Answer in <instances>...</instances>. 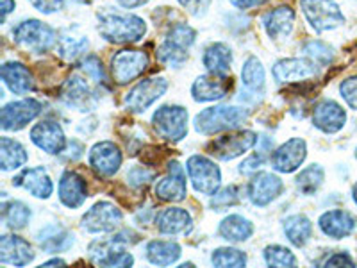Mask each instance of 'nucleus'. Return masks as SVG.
<instances>
[{
	"mask_svg": "<svg viewBox=\"0 0 357 268\" xmlns=\"http://www.w3.org/2000/svg\"><path fill=\"white\" fill-rule=\"evenodd\" d=\"M98 33L114 45L138 43L146 34V24L142 17L120 9L104 8L97 13Z\"/></svg>",
	"mask_w": 357,
	"mask_h": 268,
	"instance_id": "1",
	"label": "nucleus"
},
{
	"mask_svg": "<svg viewBox=\"0 0 357 268\" xmlns=\"http://www.w3.org/2000/svg\"><path fill=\"white\" fill-rule=\"evenodd\" d=\"M250 111L241 106H229V104H220V106L206 107L200 111L193 120V127L197 133L204 136H213L223 131H234L247 122Z\"/></svg>",
	"mask_w": 357,
	"mask_h": 268,
	"instance_id": "2",
	"label": "nucleus"
},
{
	"mask_svg": "<svg viewBox=\"0 0 357 268\" xmlns=\"http://www.w3.org/2000/svg\"><path fill=\"white\" fill-rule=\"evenodd\" d=\"M259 142L254 131H231V133L218 136L213 142L207 143L206 152L220 161H232V159L245 156L248 151H252Z\"/></svg>",
	"mask_w": 357,
	"mask_h": 268,
	"instance_id": "3",
	"label": "nucleus"
},
{
	"mask_svg": "<svg viewBox=\"0 0 357 268\" xmlns=\"http://www.w3.org/2000/svg\"><path fill=\"white\" fill-rule=\"evenodd\" d=\"M13 40L25 50L34 54L49 52L56 45V31L40 20H24L13 29Z\"/></svg>",
	"mask_w": 357,
	"mask_h": 268,
	"instance_id": "4",
	"label": "nucleus"
},
{
	"mask_svg": "<svg viewBox=\"0 0 357 268\" xmlns=\"http://www.w3.org/2000/svg\"><path fill=\"white\" fill-rule=\"evenodd\" d=\"M301 8L305 20L318 34L345 24V17L336 0H301Z\"/></svg>",
	"mask_w": 357,
	"mask_h": 268,
	"instance_id": "5",
	"label": "nucleus"
},
{
	"mask_svg": "<svg viewBox=\"0 0 357 268\" xmlns=\"http://www.w3.org/2000/svg\"><path fill=\"white\" fill-rule=\"evenodd\" d=\"M151 65L149 54L138 49H123L118 50L111 57V75L118 86L130 84L132 81L143 75Z\"/></svg>",
	"mask_w": 357,
	"mask_h": 268,
	"instance_id": "6",
	"label": "nucleus"
},
{
	"mask_svg": "<svg viewBox=\"0 0 357 268\" xmlns=\"http://www.w3.org/2000/svg\"><path fill=\"white\" fill-rule=\"evenodd\" d=\"M152 127L165 142H181L188 134V111L181 106H161L152 114Z\"/></svg>",
	"mask_w": 357,
	"mask_h": 268,
	"instance_id": "7",
	"label": "nucleus"
},
{
	"mask_svg": "<svg viewBox=\"0 0 357 268\" xmlns=\"http://www.w3.org/2000/svg\"><path fill=\"white\" fill-rule=\"evenodd\" d=\"M186 170L197 193L211 197L222 186V172L216 163L206 156H191L186 163Z\"/></svg>",
	"mask_w": 357,
	"mask_h": 268,
	"instance_id": "8",
	"label": "nucleus"
},
{
	"mask_svg": "<svg viewBox=\"0 0 357 268\" xmlns=\"http://www.w3.org/2000/svg\"><path fill=\"white\" fill-rule=\"evenodd\" d=\"M167 89L168 81L161 75L143 79L129 89V94L123 98V104L130 113H145L155 100L167 94Z\"/></svg>",
	"mask_w": 357,
	"mask_h": 268,
	"instance_id": "9",
	"label": "nucleus"
},
{
	"mask_svg": "<svg viewBox=\"0 0 357 268\" xmlns=\"http://www.w3.org/2000/svg\"><path fill=\"white\" fill-rule=\"evenodd\" d=\"M116 234L106 240H95L89 245L88 256L98 267H132L134 258Z\"/></svg>",
	"mask_w": 357,
	"mask_h": 268,
	"instance_id": "10",
	"label": "nucleus"
},
{
	"mask_svg": "<svg viewBox=\"0 0 357 268\" xmlns=\"http://www.w3.org/2000/svg\"><path fill=\"white\" fill-rule=\"evenodd\" d=\"M122 211L113 202L100 200L84 213L81 220V228L89 234H106L116 231L122 223Z\"/></svg>",
	"mask_w": 357,
	"mask_h": 268,
	"instance_id": "11",
	"label": "nucleus"
},
{
	"mask_svg": "<svg viewBox=\"0 0 357 268\" xmlns=\"http://www.w3.org/2000/svg\"><path fill=\"white\" fill-rule=\"evenodd\" d=\"M41 111H43V106L36 98L9 102L0 111V127L4 131H22L33 120H36Z\"/></svg>",
	"mask_w": 357,
	"mask_h": 268,
	"instance_id": "12",
	"label": "nucleus"
},
{
	"mask_svg": "<svg viewBox=\"0 0 357 268\" xmlns=\"http://www.w3.org/2000/svg\"><path fill=\"white\" fill-rule=\"evenodd\" d=\"M59 98L63 104L77 111H91L97 104V94L91 89L82 72L72 73L63 82L61 89H59Z\"/></svg>",
	"mask_w": 357,
	"mask_h": 268,
	"instance_id": "13",
	"label": "nucleus"
},
{
	"mask_svg": "<svg viewBox=\"0 0 357 268\" xmlns=\"http://www.w3.org/2000/svg\"><path fill=\"white\" fill-rule=\"evenodd\" d=\"M273 77L279 84H296L305 82L307 79H314L320 73V66L309 57H288L280 59L272 68Z\"/></svg>",
	"mask_w": 357,
	"mask_h": 268,
	"instance_id": "14",
	"label": "nucleus"
},
{
	"mask_svg": "<svg viewBox=\"0 0 357 268\" xmlns=\"http://www.w3.org/2000/svg\"><path fill=\"white\" fill-rule=\"evenodd\" d=\"M284 191L282 179L272 172H257L252 175L247 186V195L250 202L257 207H264L279 199Z\"/></svg>",
	"mask_w": 357,
	"mask_h": 268,
	"instance_id": "15",
	"label": "nucleus"
},
{
	"mask_svg": "<svg viewBox=\"0 0 357 268\" xmlns=\"http://www.w3.org/2000/svg\"><path fill=\"white\" fill-rule=\"evenodd\" d=\"M89 167L98 177H113L122 167L123 156L120 147L114 142H98L89 149L88 154Z\"/></svg>",
	"mask_w": 357,
	"mask_h": 268,
	"instance_id": "16",
	"label": "nucleus"
},
{
	"mask_svg": "<svg viewBox=\"0 0 357 268\" xmlns=\"http://www.w3.org/2000/svg\"><path fill=\"white\" fill-rule=\"evenodd\" d=\"M167 172L168 174L155 183V197L162 202H181L188 195L186 172L181 167V163H177L175 159L168 161Z\"/></svg>",
	"mask_w": 357,
	"mask_h": 268,
	"instance_id": "17",
	"label": "nucleus"
},
{
	"mask_svg": "<svg viewBox=\"0 0 357 268\" xmlns=\"http://www.w3.org/2000/svg\"><path fill=\"white\" fill-rule=\"evenodd\" d=\"M307 158V145L302 138H291L273 151L270 156L273 170L280 174H293L302 167V163Z\"/></svg>",
	"mask_w": 357,
	"mask_h": 268,
	"instance_id": "18",
	"label": "nucleus"
},
{
	"mask_svg": "<svg viewBox=\"0 0 357 268\" xmlns=\"http://www.w3.org/2000/svg\"><path fill=\"white\" fill-rule=\"evenodd\" d=\"M31 142L47 154H61L68 142L63 133V127L54 120H41L31 129Z\"/></svg>",
	"mask_w": 357,
	"mask_h": 268,
	"instance_id": "19",
	"label": "nucleus"
},
{
	"mask_svg": "<svg viewBox=\"0 0 357 268\" xmlns=\"http://www.w3.org/2000/svg\"><path fill=\"white\" fill-rule=\"evenodd\" d=\"M347 124V111L336 100L324 98L312 107V126L325 134L340 133Z\"/></svg>",
	"mask_w": 357,
	"mask_h": 268,
	"instance_id": "20",
	"label": "nucleus"
},
{
	"mask_svg": "<svg viewBox=\"0 0 357 268\" xmlns=\"http://www.w3.org/2000/svg\"><path fill=\"white\" fill-rule=\"evenodd\" d=\"M231 75H216L207 72L206 75L197 77L191 86V95L195 102H215L222 100L229 94L232 86Z\"/></svg>",
	"mask_w": 357,
	"mask_h": 268,
	"instance_id": "21",
	"label": "nucleus"
},
{
	"mask_svg": "<svg viewBox=\"0 0 357 268\" xmlns=\"http://www.w3.org/2000/svg\"><path fill=\"white\" fill-rule=\"evenodd\" d=\"M13 186L24 188L31 195L36 199H49L54 191L52 179H50L49 172L43 167L25 168L22 170L17 177L13 179Z\"/></svg>",
	"mask_w": 357,
	"mask_h": 268,
	"instance_id": "22",
	"label": "nucleus"
},
{
	"mask_svg": "<svg viewBox=\"0 0 357 268\" xmlns=\"http://www.w3.org/2000/svg\"><path fill=\"white\" fill-rule=\"evenodd\" d=\"M155 225L161 234L186 236L193 231V218L184 207H165L155 216Z\"/></svg>",
	"mask_w": 357,
	"mask_h": 268,
	"instance_id": "23",
	"label": "nucleus"
},
{
	"mask_svg": "<svg viewBox=\"0 0 357 268\" xmlns=\"http://www.w3.org/2000/svg\"><path fill=\"white\" fill-rule=\"evenodd\" d=\"M357 220L352 213L345 209H331L325 211L318 218V228L325 236H329L333 240H343L347 236L356 231Z\"/></svg>",
	"mask_w": 357,
	"mask_h": 268,
	"instance_id": "24",
	"label": "nucleus"
},
{
	"mask_svg": "<svg viewBox=\"0 0 357 268\" xmlns=\"http://www.w3.org/2000/svg\"><path fill=\"white\" fill-rule=\"evenodd\" d=\"M34 260V251L27 240L17 234L0 238V263L11 267H25Z\"/></svg>",
	"mask_w": 357,
	"mask_h": 268,
	"instance_id": "25",
	"label": "nucleus"
},
{
	"mask_svg": "<svg viewBox=\"0 0 357 268\" xmlns=\"http://www.w3.org/2000/svg\"><path fill=\"white\" fill-rule=\"evenodd\" d=\"M59 200L68 209H77L88 199V184L77 172L65 170L59 179Z\"/></svg>",
	"mask_w": 357,
	"mask_h": 268,
	"instance_id": "26",
	"label": "nucleus"
},
{
	"mask_svg": "<svg viewBox=\"0 0 357 268\" xmlns=\"http://www.w3.org/2000/svg\"><path fill=\"white\" fill-rule=\"evenodd\" d=\"M0 77L15 95H27L34 89V77L31 70L18 61H8L0 66Z\"/></svg>",
	"mask_w": 357,
	"mask_h": 268,
	"instance_id": "27",
	"label": "nucleus"
},
{
	"mask_svg": "<svg viewBox=\"0 0 357 268\" xmlns=\"http://www.w3.org/2000/svg\"><path fill=\"white\" fill-rule=\"evenodd\" d=\"M295 25V11L289 6H279L263 15V27L272 40L288 36Z\"/></svg>",
	"mask_w": 357,
	"mask_h": 268,
	"instance_id": "28",
	"label": "nucleus"
},
{
	"mask_svg": "<svg viewBox=\"0 0 357 268\" xmlns=\"http://www.w3.org/2000/svg\"><path fill=\"white\" fill-rule=\"evenodd\" d=\"M89 47V41L84 34L79 33V29L68 27L61 31L59 38L56 41V50L59 57H63L65 61H77L79 57L86 54Z\"/></svg>",
	"mask_w": 357,
	"mask_h": 268,
	"instance_id": "29",
	"label": "nucleus"
},
{
	"mask_svg": "<svg viewBox=\"0 0 357 268\" xmlns=\"http://www.w3.org/2000/svg\"><path fill=\"white\" fill-rule=\"evenodd\" d=\"M38 244L47 254H61L72 248L73 234L61 225H47L38 232Z\"/></svg>",
	"mask_w": 357,
	"mask_h": 268,
	"instance_id": "30",
	"label": "nucleus"
},
{
	"mask_svg": "<svg viewBox=\"0 0 357 268\" xmlns=\"http://www.w3.org/2000/svg\"><path fill=\"white\" fill-rule=\"evenodd\" d=\"M218 234L229 244H243L254 234V223L243 215H229L220 222Z\"/></svg>",
	"mask_w": 357,
	"mask_h": 268,
	"instance_id": "31",
	"label": "nucleus"
},
{
	"mask_svg": "<svg viewBox=\"0 0 357 268\" xmlns=\"http://www.w3.org/2000/svg\"><path fill=\"white\" fill-rule=\"evenodd\" d=\"M202 63L207 72L216 73V75H229L232 65V50L225 43H211L204 50Z\"/></svg>",
	"mask_w": 357,
	"mask_h": 268,
	"instance_id": "32",
	"label": "nucleus"
},
{
	"mask_svg": "<svg viewBox=\"0 0 357 268\" xmlns=\"http://www.w3.org/2000/svg\"><path fill=\"white\" fill-rule=\"evenodd\" d=\"M241 82H243L245 95H254L261 97L264 94V86H266V75H264L263 63L256 56L247 57L241 68Z\"/></svg>",
	"mask_w": 357,
	"mask_h": 268,
	"instance_id": "33",
	"label": "nucleus"
},
{
	"mask_svg": "<svg viewBox=\"0 0 357 268\" xmlns=\"http://www.w3.org/2000/svg\"><path fill=\"white\" fill-rule=\"evenodd\" d=\"M146 260L155 267H168L181 258V245L172 240H152L145 247Z\"/></svg>",
	"mask_w": 357,
	"mask_h": 268,
	"instance_id": "34",
	"label": "nucleus"
},
{
	"mask_svg": "<svg viewBox=\"0 0 357 268\" xmlns=\"http://www.w3.org/2000/svg\"><path fill=\"white\" fill-rule=\"evenodd\" d=\"M27 159L29 154L20 142L9 138V136L0 138V168L2 170H18L27 163Z\"/></svg>",
	"mask_w": 357,
	"mask_h": 268,
	"instance_id": "35",
	"label": "nucleus"
},
{
	"mask_svg": "<svg viewBox=\"0 0 357 268\" xmlns=\"http://www.w3.org/2000/svg\"><path fill=\"white\" fill-rule=\"evenodd\" d=\"M286 238L295 247H304L312 238V223L305 215H291L282 223Z\"/></svg>",
	"mask_w": 357,
	"mask_h": 268,
	"instance_id": "36",
	"label": "nucleus"
},
{
	"mask_svg": "<svg viewBox=\"0 0 357 268\" xmlns=\"http://www.w3.org/2000/svg\"><path fill=\"white\" fill-rule=\"evenodd\" d=\"M2 220L11 231H20L31 220V207L20 200H8L2 204Z\"/></svg>",
	"mask_w": 357,
	"mask_h": 268,
	"instance_id": "37",
	"label": "nucleus"
},
{
	"mask_svg": "<svg viewBox=\"0 0 357 268\" xmlns=\"http://www.w3.org/2000/svg\"><path fill=\"white\" fill-rule=\"evenodd\" d=\"M324 179L325 172L320 165H309V167H305L304 170H301V174L296 175L295 184L301 193H304V195H312V193H317L318 188L324 184Z\"/></svg>",
	"mask_w": 357,
	"mask_h": 268,
	"instance_id": "38",
	"label": "nucleus"
},
{
	"mask_svg": "<svg viewBox=\"0 0 357 268\" xmlns=\"http://www.w3.org/2000/svg\"><path fill=\"white\" fill-rule=\"evenodd\" d=\"M302 50H304L305 57H309L318 66H329L334 61V56H336L333 47L320 40H309Z\"/></svg>",
	"mask_w": 357,
	"mask_h": 268,
	"instance_id": "39",
	"label": "nucleus"
},
{
	"mask_svg": "<svg viewBox=\"0 0 357 268\" xmlns=\"http://www.w3.org/2000/svg\"><path fill=\"white\" fill-rule=\"evenodd\" d=\"M211 263L215 267H232V268H240L247 265V254L240 248H232V247H222L213 251L211 254Z\"/></svg>",
	"mask_w": 357,
	"mask_h": 268,
	"instance_id": "40",
	"label": "nucleus"
},
{
	"mask_svg": "<svg viewBox=\"0 0 357 268\" xmlns=\"http://www.w3.org/2000/svg\"><path fill=\"white\" fill-rule=\"evenodd\" d=\"M241 202V188L231 184V186H223L211 195V207L215 211H225L229 207L236 206Z\"/></svg>",
	"mask_w": 357,
	"mask_h": 268,
	"instance_id": "41",
	"label": "nucleus"
},
{
	"mask_svg": "<svg viewBox=\"0 0 357 268\" xmlns=\"http://www.w3.org/2000/svg\"><path fill=\"white\" fill-rule=\"evenodd\" d=\"M263 258L268 267H296V263H298L295 254L282 245L266 247L263 252Z\"/></svg>",
	"mask_w": 357,
	"mask_h": 268,
	"instance_id": "42",
	"label": "nucleus"
},
{
	"mask_svg": "<svg viewBox=\"0 0 357 268\" xmlns=\"http://www.w3.org/2000/svg\"><path fill=\"white\" fill-rule=\"evenodd\" d=\"M195 38H197L195 29L190 27L188 24H175L170 27L165 41L175 45V47H178V49L190 50L191 45L195 43Z\"/></svg>",
	"mask_w": 357,
	"mask_h": 268,
	"instance_id": "43",
	"label": "nucleus"
},
{
	"mask_svg": "<svg viewBox=\"0 0 357 268\" xmlns=\"http://www.w3.org/2000/svg\"><path fill=\"white\" fill-rule=\"evenodd\" d=\"M155 56H158V61L162 63V65L178 68V66L186 63L188 50L178 49V47H175V45L162 40V43L159 45V49L155 50Z\"/></svg>",
	"mask_w": 357,
	"mask_h": 268,
	"instance_id": "44",
	"label": "nucleus"
},
{
	"mask_svg": "<svg viewBox=\"0 0 357 268\" xmlns=\"http://www.w3.org/2000/svg\"><path fill=\"white\" fill-rule=\"evenodd\" d=\"M81 72L84 73L86 77L97 82V84H102V82L106 81V72H104L102 61L97 56H86L81 61Z\"/></svg>",
	"mask_w": 357,
	"mask_h": 268,
	"instance_id": "45",
	"label": "nucleus"
},
{
	"mask_svg": "<svg viewBox=\"0 0 357 268\" xmlns=\"http://www.w3.org/2000/svg\"><path fill=\"white\" fill-rule=\"evenodd\" d=\"M155 177L154 172L146 167H132L126 175V181L132 190H142L146 184L152 183Z\"/></svg>",
	"mask_w": 357,
	"mask_h": 268,
	"instance_id": "46",
	"label": "nucleus"
},
{
	"mask_svg": "<svg viewBox=\"0 0 357 268\" xmlns=\"http://www.w3.org/2000/svg\"><path fill=\"white\" fill-rule=\"evenodd\" d=\"M340 94L352 110H357V75H352V77L341 81Z\"/></svg>",
	"mask_w": 357,
	"mask_h": 268,
	"instance_id": "47",
	"label": "nucleus"
},
{
	"mask_svg": "<svg viewBox=\"0 0 357 268\" xmlns=\"http://www.w3.org/2000/svg\"><path fill=\"white\" fill-rule=\"evenodd\" d=\"M264 158H266V154H263V152H256V154H250L248 158H245L243 161H241L240 165V174L241 175H254L259 172V168L264 165Z\"/></svg>",
	"mask_w": 357,
	"mask_h": 268,
	"instance_id": "48",
	"label": "nucleus"
},
{
	"mask_svg": "<svg viewBox=\"0 0 357 268\" xmlns=\"http://www.w3.org/2000/svg\"><path fill=\"white\" fill-rule=\"evenodd\" d=\"M29 2L43 15H54L65 8V0H29Z\"/></svg>",
	"mask_w": 357,
	"mask_h": 268,
	"instance_id": "49",
	"label": "nucleus"
},
{
	"mask_svg": "<svg viewBox=\"0 0 357 268\" xmlns=\"http://www.w3.org/2000/svg\"><path fill=\"white\" fill-rule=\"evenodd\" d=\"M177 2L183 6L184 9H188L193 17H202L204 13L209 9L213 0H177Z\"/></svg>",
	"mask_w": 357,
	"mask_h": 268,
	"instance_id": "50",
	"label": "nucleus"
},
{
	"mask_svg": "<svg viewBox=\"0 0 357 268\" xmlns=\"http://www.w3.org/2000/svg\"><path fill=\"white\" fill-rule=\"evenodd\" d=\"M356 261L352 260L349 252H334L333 256H329L324 261V267H354Z\"/></svg>",
	"mask_w": 357,
	"mask_h": 268,
	"instance_id": "51",
	"label": "nucleus"
},
{
	"mask_svg": "<svg viewBox=\"0 0 357 268\" xmlns=\"http://www.w3.org/2000/svg\"><path fill=\"white\" fill-rule=\"evenodd\" d=\"M229 2H231L234 8L245 11V9H252V8H257V6L266 4L268 0H229Z\"/></svg>",
	"mask_w": 357,
	"mask_h": 268,
	"instance_id": "52",
	"label": "nucleus"
},
{
	"mask_svg": "<svg viewBox=\"0 0 357 268\" xmlns=\"http://www.w3.org/2000/svg\"><path fill=\"white\" fill-rule=\"evenodd\" d=\"M15 0H0V15H2V22L8 18L9 13L15 11Z\"/></svg>",
	"mask_w": 357,
	"mask_h": 268,
	"instance_id": "53",
	"label": "nucleus"
},
{
	"mask_svg": "<svg viewBox=\"0 0 357 268\" xmlns=\"http://www.w3.org/2000/svg\"><path fill=\"white\" fill-rule=\"evenodd\" d=\"M118 4L122 6L126 9H134V8H139V6L146 4L149 0H116Z\"/></svg>",
	"mask_w": 357,
	"mask_h": 268,
	"instance_id": "54",
	"label": "nucleus"
},
{
	"mask_svg": "<svg viewBox=\"0 0 357 268\" xmlns=\"http://www.w3.org/2000/svg\"><path fill=\"white\" fill-rule=\"evenodd\" d=\"M66 261L61 260V258H56V260H50L47 263H43L41 267H65Z\"/></svg>",
	"mask_w": 357,
	"mask_h": 268,
	"instance_id": "55",
	"label": "nucleus"
},
{
	"mask_svg": "<svg viewBox=\"0 0 357 268\" xmlns=\"http://www.w3.org/2000/svg\"><path fill=\"white\" fill-rule=\"evenodd\" d=\"M352 199H354V202L357 204V183L354 184V188H352Z\"/></svg>",
	"mask_w": 357,
	"mask_h": 268,
	"instance_id": "56",
	"label": "nucleus"
},
{
	"mask_svg": "<svg viewBox=\"0 0 357 268\" xmlns=\"http://www.w3.org/2000/svg\"><path fill=\"white\" fill-rule=\"evenodd\" d=\"M356 159H357V149H356Z\"/></svg>",
	"mask_w": 357,
	"mask_h": 268,
	"instance_id": "57",
	"label": "nucleus"
},
{
	"mask_svg": "<svg viewBox=\"0 0 357 268\" xmlns=\"http://www.w3.org/2000/svg\"><path fill=\"white\" fill-rule=\"evenodd\" d=\"M356 127H357V122H356Z\"/></svg>",
	"mask_w": 357,
	"mask_h": 268,
	"instance_id": "58",
	"label": "nucleus"
}]
</instances>
